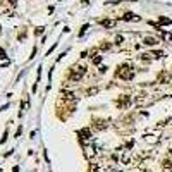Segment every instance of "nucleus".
Wrapping results in <instances>:
<instances>
[{"label":"nucleus","mask_w":172,"mask_h":172,"mask_svg":"<svg viewBox=\"0 0 172 172\" xmlns=\"http://www.w3.org/2000/svg\"><path fill=\"white\" fill-rule=\"evenodd\" d=\"M115 76L117 77H120V79H126V81H129L131 77L134 76V71H133V67H129V65H120L117 71H115Z\"/></svg>","instance_id":"1"},{"label":"nucleus","mask_w":172,"mask_h":172,"mask_svg":"<svg viewBox=\"0 0 172 172\" xmlns=\"http://www.w3.org/2000/svg\"><path fill=\"white\" fill-rule=\"evenodd\" d=\"M84 72H86V67H76V69L71 72V77H72V79H76V81H79L81 76H83Z\"/></svg>","instance_id":"2"},{"label":"nucleus","mask_w":172,"mask_h":172,"mask_svg":"<svg viewBox=\"0 0 172 172\" xmlns=\"http://www.w3.org/2000/svg\"><path fill=\"white\" fill-rule=\"evenodd\" d=\"M7 65H9V58L5 55V52L0 48V67H7Z\"/></svg>","instance_id":"3"},{"label":"nucleus","mask_w":172,"mask_h":172,"mask_svg":"<svg viewBox=\"0 0 172 172\" xmlns=\"http://www.w3.org/2000/svg\"><path fill=\"white\" fill-rule=\"evenodd\" d=\"M127 103H131V96L124 95L122 98H120V100H119V102H117V107H120V109H122V107H126Z\"/></svg>","instance_id":"4"},{"label":"nucleus","mask_w":172,"mask_h":172,"mask_svg":"<svg viewBox=\"0 0 172 172\" xmlns=\"http://www.w3.org/2000/svg\"><path fill=\"white\" fill-rule=\"evenodd\" d=\"M122 19H124V21H139L141 17H139V16H133L131 12H126V16H124Z\"/></svg>","instance_id":"5"},{"label":"nucleus","mask_w":172,"mask_h":172,"mask_svg":"<svg viewBox=\"0 0 172 172\" xmlns=\"http://www.w3.org/2000/svg\"><path fill=\"white\" fill-rule=\"evenodd\" d=\"M100 24H102V26H105V28H112V26L115 24V21H112V19H102V21H100Z\"/></svg>","instance_id":"6"},{"label":"nucleus","mask_w":172,"mask_h":172,"mask_svg":"<svg viewBox=\"0 0 172 172\" xmlns=\"http://www.w3.org/2000/svg\"><path fill=\"white\" fill-rule=\"evenodd\" d=\"M143 43H145V45H155V43H158V41L155 38H152V36H146V38L143 40Z\"/></svg>","instance_id":"7"},{"label":"nucleus","mask_w":172,"mask_h":172,"mask_svg":"<svg viewBox=\"0 0 172 172\" xmlns=\"http://www.w3.org/2000/svg\"><path fill=\"white\" fill-rule=\"evenodd\" d=\"M158 79H160L162 83H169V74H167V72H162V74L158 76Z\"/></svg>","instance_id":"8"},{"label":"nucleus","mask_w":172,"mask_h":172,"mask_svg":"<svg viewBox=\"0 0 172 172\" xmlns=\"http://www.w3.org/2000/svg\"><path fill=\"white\" fill-rule=\"evenodd\" d=\"M98 171H100L98 164H90V172H98Z\"/></svg>","instance_id":"9"},{"label":"nucleus","mask_w":172,"mask_h":172,"mask_svg":"<svg viewBox=\"0 0 172 172\" xmlns=\"http://www.w3.org/2000/svg\"><path fill=\"white\" fill-rule=\"evenodd\" d=\"M160 24H172V21L167 17H160Z\"/></svg>","instance_id":"10"},{"label":"nucleus","mask_w":172,"mask_h":172,"mask_svg":"<svg viewBox=\"0 0 172 172\" xmlns=\"http://www.w3.org/2000/svg\"><path fill=\"white\" fill-rule=\"evenodd\" d=\"M100 48H102V50H109V48H110V45H109V43H102V45H100Z\"/></svg>","instance_id":"11"},{"label":"nucleus","mask_w":172,"mask_h":172,"mask_svg":"<svg viewBox=\"0 0 172 172\" xmlns=\"http://www.w3.org/2000/svg\"><path fill=\"white\" fill-rule=\"evenodd\" d=\"M100 60H102V57H100V55H96V57H93V62H95V64H98Z\"/></svg>","instance_id":"12"},{"label":"nucleus","mask_w":172,"mask_h":172,"mask_svg":"<svg viewBox=\"0 0 172 172\" xmlns=\"http://www.w3.org/2000/svg\"><path fill=\"white\" fill-rule=\"evenodd\" d=\"M115 41H117V43H122V36H120V35H119V36H117V38H115Z\"/></svg>","instance_id":"13"}]
</instances>
